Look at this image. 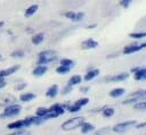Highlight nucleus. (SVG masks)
Returning a JSON list of instances; mask_svg holds the SVG:
<instances>
[{"mask_svg":"<svg viewBox=\"0 0 146 135\" xmlns=\"http://www.w3.org/2000/svg\"><path fill=\"white\" fill-rule=\"evenodd\" d=\"M129 37L132 39H141V37H146V32H136V33H130Z\"/></svg>","mask_w":146,"mask_h":135,"instance_id":"393cba45","label":"nucleus"},{"mask_svg":"<svg viewBox=\"0 0 146 135\" xmlns=\"http://www.w3.org/2000/svg\"><path fill=\"white\" fill-rule=\"evenodd\" d=\"M8 135H30V132L25 130V129H18V130H15Z\"/></svg>","mask_w":146,"mask_h":135,"instance_id":"cd10ccee","label":"nucleus"},{"mask_svg":"<svg viewBox=\"0 0 146 135\" xmlns=\"http://www.w3.org/2000/svg\"><path fill=\"white\" fill-rule=\"evenodd\" d=\"M70 92H72V86H68V85H66V86L62 90V93H63V94H68Z\"/></svg>","mask_w":146,"mask_h":135,"instance_id":"72a5a7b5","label":"nucleus"},{"mask_svg":"<svg viewBox=\"0 0 146 135\" xmlns=\"http://www.w3.org/2000/svg\"><path fill=\"white\" fill-rule=\"evenodd\" d=\"M26 83H19V84H17L16 86H15V90H17V91H21V90H23V88H25L26 87Z\"/></svg>","mask_w":146,"mask_h":135,"instance_id":"473e14b6","label":"nucleus"},{"mask_svg":"<svg viewBox=\"0 0 146 135\" xmlns=\"http://www.w3.org/2000/svg\"><path fill=\"white\" fill-rule=\"evenodd\" d=\"M136 127L137 128H144V127H146V121L145 123H141V124H137Z\"/></svg>","mask_w":146,"mask_h":135,"instance_id":"e433bc0d","label":"nucleus"},{"mask_svg":"<svg viewBox=\"0 0 146 135\" xmlns=\"http://www.w3.org/2000/svg\"><path fill=\"white\" fill-rule=\"evenodd\" d=\"M81 81H82V78H81V76L80 75H73L70 79H68V83H67V85L68 86H74V85H78V84H80L81 83Z\"/></svg>","mask_w":146,"mask_h":135,"instance_id":"4468645a","label":"nucleus"},{"mask_svg":"<svg viewBox=\"0 0 146 135\" xmlns=\"http://www.w3.org/2000/svg\"><path fill=\"white\" fill-rule=\"evenodd\" d=\"M0 59H2V56H1V54H0Z\"/></svg>","mask_w":146,"mask_h":135,"instance_id":"37998d69","label":"nucleus"},{"mask_svg":"<svg viewBox=\"0 0 146 135\" xmlns=\"http://www.w3.org/2000/svg\"><path fill=\"white\" fill-rule=\"evenodd\" d=\"M94 130H95V126H94L92 124H90V123L84 121V123L81 125V133H82V134H88V133L94 132Z\"/></svg>","mask_w":146,"mask_h":135,"instance_id":"1a4fd4ad","label":"nucleus"},{"mask_svg":"<svg viewBox=\"0 0 146 135\" xmlns=\"http://www.w3.org/2000/svg\"><path fill=\"white\" fill-rule=\"evenodd\" d=\"M6 86V82L3 81V79H0V88H2V87H5Z\"/></svg>","mask_w":146,"mask_h":135,"instance_id":"58836bf2","label":"nucleus"},{"mask_svg":"<svg viewBox=\"0 0 146 135\" xmlns=\"http://www.w3.org/2000/svg\"><path fill=\"white\" fill-rule=\"evenodd\" d=\"M70 70H71V68H68V67H64V66H60V65L56 68V73H57V74H60V75H65V74H67Z\"/></svg>","mask_w":146,"mask_h":135,"instance_id":"5701e85b","label":"nucleus"},{"mask_svg":"<svg viewBox=\"0 0 146 135\" xmlns=\"http://www.w3.org/2000/svg\"><path fill=\"white\" fill-rule=\"evenodd\" d=\"M95 26H96V24H94V25H89L88 28H92V27H95Z\"/></svg>","mask_w":146,"mask_h":135,"instance_id":"ea45409f","label":"nucleus"},{"mask_svg":"<svg viewBox=\"0 0 146 135\" xmlns=\"http://www.w3.org/2000/svg\"><path fill=\"white\" fill-rule=\"evenodd\" d=\"M106 132H108V128H107V127H104V128L100 129L99 132H96V135H103V134H105Z\"/></svg>","mask_w":146,"mask_h":135,"instance_id":"f704fd0d","label":"nucleus"},{"mask_svg":"<svg viewBox=\"0 0 146 135\" xmlns=\"http://www.w3.org/2000/svg\"><path fill=\"white\" fill-rule=\"evenodd\" d=\"M19 68H21V66H19V65H15V66H11V67H9V68H7V69H5V70H6L7 76H9V75L14 74L15 71H17Z\"/></svg>","mask_w":146,"mask_h":135,"instance_id":"b1692460","label":"nucleus"},{"mask_svg":"<svg viewBox=\"0 0 146 135\" xmlns=\"http://www.w3.org/2000/svg\"><path fill=\"white\" fill-rule=\"evenodd\" d=\"M57 94H58V86H57L56 84L51 85V86L47 90V92H46V95H47L48 98H55Z\"/></svg>","mask_w":146,"mask_h":135,"instance_id":"9b49d317","label":"nucleus"},{"mask_svg":"<svg viewBox=\"0 0 146 135\" xmlns=\"http://www.w3.org/2000/svg\"><path fill=\"white\" fill-rule=\"evenodd\" d=\"M70 112H78V111H80L81 110V108L80 107H78V106H75V104H72V106H70L68 107V109H67Z\"/></svg>","mask_w":146,"mask_h":135,"instance_id":"7c9ffc66","label":"nucleus"},{"mask_svg":"<svg viewBox=\"0 0 146 135\" xmlns=\"http://www.w3.org/2000/svg\"><path fill=\"white\" fill-rule=\"evenodd\" d=\"M47 66H36L34 69H33V75L34 76H42L46 71H47Z\"/></svg>","mask_w":146,"mask_h":135,"instance_id":"dca6fc26","label":"nucleus"},{"mask_svg":"<svg viewBox=\"0 0 146 135\" xmlns=\"http://www.w3.org/2000/svg\"><path fill=\"white\" fill-rule=\"evenodd\" d=\"M136 125H137L136 120H127V121H122V123L116 124V125L112 128V130L115 132V133H122V132H125L127 129H129L130 127L136 126Z\"/></svg>","mask_w":146,"mask_h":135,"instance_id":"20e7f679","label":"nucleus"},{"mask_svg":"<svg viewBox=\"0 0 146 135\" xmlns=\"http://www.w3.org/2000/svg\"><path fill=\"white\" fill-rule=\"evenodd\" d=\"M64 16H65V17H67L68 19H72V20H74V17H75V12H74V11H72V10H70V11H66V12H64Z\"/></svg>","mask_w":146,"mask_h":135,"instance_id":"c756f323","label":"nucleus"},{"mask_svg":"<svg viewBox=\"0 0 146 135\" xmlns=\"http://www.w3.org/2000/svg\"><path fill=\"white\" fill-rule=\"evenodd\" d=\"M34 98H35V94L32 92H26V93H23L19 95V100L23 102H29V101L33 100Z\"/></svg>","mask_w":146,"mask_h":135,"instance_id":"ddd939ff","label":"nucleus"},{"mask_svg":"<svg viewBox=\"0 0 146 135\" xmlns=\"http://www.w3.org/2000/svg\"><path fill=\"white\" fill-rule=\"evenodd\" d=\"M38 8H39V7H38V5H31L30 7H27V8H26V10H25V12H24L25 17H30V16L34 15V14L36 12Z\"/></svg>","mask_w":146,"mask_h":135,"instance_id":"f3484780","label":"nucleus"},{"mask_svg":"<svg viewBox=\"0 0 146 135\" xmlns=\"http://www.w3.org/2000/svg\"><path fill=\"white\" fill-rule=\"evenodd\" d=\"M10 56L13 57V58H22L23 56H24V50H21V49H18V50H14L11 53H10Z\"/></svg>","mask_w":146,"mask_h":135,"instance_id":"bb28decb","label":"nucleus"},{"mask_svg":"<svg viewBox=\"0 0 146 135\" xmlns=\"http://www.w3.org/2000/svg\"><path fill=\"white\" fill-rule=\"evenodd\" d=\"M102 115L104 117H112L114 115V109L113 108H108V107H105L103 110H102Z\"/></svg>","mask_w":146,"mask_h":135,"instance_id":"412c9836","label":"nucleus"},{"mask_svg":"<svg viewBox=\"0 0 146 135\" xmlns=\"http://www.w3.org/2000/svg\"><path fill=\"white\" fill-rule=\"evenodd\" d=\"M6 76H7L6 70H5V69H3V70H0V79H3Z\"/></svg>","mask_w":146,"mask_h":135,"instance_id":"c9c22d12","label":"nucleus"},{"mask_svg":"<svg viewBox=\"0 0 146 135\" xmlns=\"http://www.w3.org/2000/svg\"><path fill=\"white\" fill-rule=\"evenodd\" d=\"M143 47L141 44H133V45H128L123 49V53L124 54H129V53H133V52H137L139 50H141Z\"/></svg>","mask_w":146,"mask_h":135,"instance_id":"0eeeda50","label":"nucleus"},{"mask_svg":"<svg viewBox=\"0 0 146 135\" xmlns=\"http://www.w3.org/2000/svg\"><path fill=\"white\" fill-rule=\"evenodd\" d=\"M129 77V74L127 73H121V74H117V75H114V76H111V77H107L106 79L108 82H120V81H124Z\"/></svg>","mask_w":146,"mask_h":135,"instance_id":"6e6552de","label":"nucleus"},{"mask_svg":"<svg viewBox=\"0 0 146 135\" xmlns=\"http://www.w3.org/2000/svg\"><path fill=\"white\" fill-rule=\"evenodd\" d=\"M48 108H44V107H40L36 109L35 111V117H44L48 115Z\"/></svg>","mask_w":146,"mask_h":135,"instance_id":"6ab92c4d","label":"nucleus"},{"mask_svg":"<svg viewBox=\"0 0 146 135\" xmlns=\"http://www.w3.org/2000/svg\"><path fill=\"white\" fill-rule=\"evenodd\" d=\"M124 93H125V90L123 87H116V88H113L110 92V96H112V98H119V96L123 95Z\"/></svg>","mask_w":146,"mask_h":135,"instance_id":"f8f14e48","label":"nucleus"},{"mask_svg":"<svg viewBox=\"0 0 146 135\" xmlns=\"http://www.w3.org/2000/svg\"><path fill=\"white\" fill-rule=\"evenodd\" d=\"M3 26V22H0V28Z\"/></svg>","mask_w":146,"mask_h":135,"instance_id":"a19ab883","label":"nucleus"},{"mask_svg":"<svg viewBox=\"0 0 146 135\" xmlns=\"http://www.w3.org/2000/svg\"><path fill=\"white\" fill-rule=\"evenodd\" d=\"M21 109H22V107L19 104H15V103L14 104H9V106H7L5 108V110L0 115V117L2 118V117H14V116H17V115H19Z\"/></svg>","mask_w":146,"mask_h":135,"instance_id":"7ed1b4c3","label":"nucleus"},{"mask_svg":"<svg viewBox=\"0 0 146 135\" xmlns=\"http://www.w3.org/2000/svg\"><path fill=\"white\" fill-rule=\"evenodd\" d=\"M43 40H44V34H43V33H38V34L33 35V36H32V39H31L32 43H33V44H35V45L40 44Z\"/></svg>","mask_w":146,"mask_h":135,"instance_id":"2eb2a0df","label":"nucleus"},{"mask_svg":"<svg viewBox=\"0 0 146 135\" xmlns=\"http://www.w3.org/2000/svg\"><path fill=\"white\" fill-rule=\"evenodd\" d=\"M130 3H131L130 0H122V1H120V5H121L123 8H128Z\"/></svg>","mask_w":146,"mask_h":135,"instance_id":"2f4dec72","label":"nucleus"},{"mask_svg":"<svg viewBox=\"0 0 146 135\" xmlns=\"http://www.w3.org/2000/svg\"><path fill=\"white\" fill-rule=\"evenodd\" d=\"M98 47V42L95 41L94 39H87L81 43L82 49H95Z\"/></svg>","mask_w":146,"mask_h":135,"instance_id":"423d86ee","label":"nucleus"},{"mask_svg":"<svg viewBox=\"0 0 146 135\" xmlns=\"http://www.w3.org/2000/svg\"><path fill=\"white\" fill-rule=\"evenodd\" d=\"M98 74H99V70L98 69H91V70L87 71V74L83 76V79L87 81V82H89V81L94 79L96 76H98Z\"/></svg>","mask_w":146,"mask_h":135,"instance_id":"9d476101","label":"nucleus"},{"mask_svg":"<svg viewBox=\"0 0 146 135\" xmlns=\"http://www.w3.org/2000/svg\"><path fill=\"white\" fill-rule=\"evenodd\" d=\"M135 79L140 81V79H146V68H139L138 71L135 73Z\"/></svg>","mask_w":146,"mask_h":135,"instance_id":"a211bd4d","label":"nucleus"},{"mask_svg":"<svg viewBox=\"0 0 146 135\" xmlns=\"http://www.w3.org/2000/svg\"><path fill=\"white\" fill-rule=\"evenodd\" d=\"M83 17H84V12H82V11L75 12V17H74V20L73 22H79V20L83 19Z\"/></svg>","mask_w":146,"mask_h":135,"instance_id":"c85d7f7f","label":"nucleus"},{"mask_svg":"<svg viewBox=\"0 0 146 135\" xmlns=\"http://www.w3.org/2000/svg\"><path fill=\"white\" fill-rule=\"evenodd\" d=\"M141 47H143V48H145V47H146V42H145V43H143V44H141Z\"/></svg>","mask_w":146,"mask_h":135,"instance_id":"79ce46f5","label":"nucleus"},{"mask_svg":"<svg viewBox=\"0 0 146 135\" xmlns=\"http://www.w3.org/2000/svg\"><path fill=\"white\" fill-rule=\"evenodd\" d=\"M88 102H89V99L88 98H81V99H79V100H76L73 104H75V106H78V107H80V108H82L83 106H86V104H88Z\"/></svg>","mask_w":146,"mask_h":135,"instance_id":"4be33fe9","label":"nucleus"},{"mask_svg":"<svg viewBox=\"0 0 146 135\" xmlns=\"http://www.w3.org/2000/svg\"><path fill=\"white\" fill-rule=\"evenodd\" d=\"M133 107L136 110H146V100L140 101V102H136Z\"/></svg>","mask_w":146,"mask_h":135,"instance_id":"a878e982","label":"nucleus"},{"mask_svg":"<svg viewBox=\"0 0 146 135\" xmlns=\"http://www.w3.org/2000/svg\"><path fill=\"white\" fill-rule=\"evenodd\" d=\"M58 58L55 50H44L38 54V66H44L52 61H56Z\"/></svg>","mask_w":146,"mask_h":135,"instance_id":"f257e3e1","label":"nucleus"},{"mask_svg":"<svg viewBox=\"0 0 146 135\" xmlns=\"http://www.w3.org/2000/svg\"><path fill=\"white\" fill-rule=\"evenodd\" d=\"M60 66H64V67H68V68H72L74 66V61L71 60V59H67V58H64L60 60Z\"/></svg>","mask_w":146,"mask_h":135,"instance_id":"aec40b11","label":"nucleus"},{"mask_svg":"<svg viewBox=\"0 0 146 135\" xmlns=\"http://www.w3.org/2000/svg\"><path fill=\"white\" fill-rule=\"evenodd\" d=\"M138 100H146V91H137L132 94H130L129 99L124 100L122 103L123 104H129L131 102H136Z\"/></svg>","mask_w":146,"mask_h":135,"instance_id":"39448f33","label":"nucleus"},{"mask_svg":"<svg viewBox=\"0 0 146 135\" xmlns=\"http://www.w3.org/2000/svg\"><path fill=\"white\" fill-rule=\"evenodd\" d=\"M80 91H81L82 93H87V92L89 91V87H88V86H84V87H81V88H80Z\"/></svg>","mask_w":146,"mask_h":135,"instance_id":"4c0bfd02","label":"nucleus"},{"mask_svg":"<svg viewBox=\"0 0 146 135\" xmlns=\"http://www.w3.org/2000/svg\"><path fill=\"white\" fill-rule=\"evenodd\" d=\"M83 123H84L83 117H74V118H71V119L64 121L62 124V128L64 130H72V129H75L78 127H81V125Z\"/></svg>","mask_w":146,"mask_h":135,"instance_id":"f03ea898","label":"nucleus"}]
</instances>
